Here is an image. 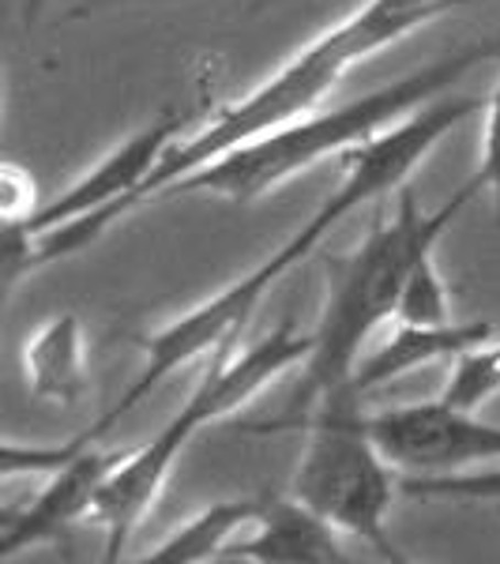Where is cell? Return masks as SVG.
Returning <instances> with one entry per match:
<instances>
[{"mask_svg": "<svg viewBox=\"0 0 500 564\" xmlns=\"http://www.w3.org/2000/svg\"><path fill=\"white\" fill-rule=\"evenodd\" d=\"M395 324L414 327H444L452 324V297L444 286V275L436 268V257H422L403 282V294L395 305Z\"/></svg>", "mask_w": 500, "mask_h": 564, "instance_id": "obj_14", "label": "cell"}, {"mask_svg": "<svg viewBox=\"0 0 500 564\" xmlns=\"http://www.w3.org/2000/svg\"><path fill=\"white\" fill-rule=\"evenodd\" d=\"M361 399L335 395L275 433L305 430V448L290 478V494L324 516L335 531L361 539L380 561L403 564L392 539V505L403 494L399 475L361 425Z\"/></svg>", "mask_w": 500, "mask_h": 564, "instance_id": "obj_6", "label": "cell"}, {"mask_svg": "<svg viewBox=\"0 0 500 564\" xmlns=\"http://www.w3.org/2000/svg\"><path fill=\"white\" fill-rule=\"evenodd\" d=\"M124 456H129V448L90 444L76 459L53 470L42 494H34L20 508H4L0 512V557H15L31 545L61 539L72 523L87 520L102 481L113 475V467Z\"/></svg>", "mask_w": 500, "mask_h": 564, "instance_id": "obj_8", "label": "cell"}, {"mask_svg": "<svg viewBox=\"0 0 500 564\" xmlns=\"http://www.w3.org/2000/svg\"><path fill=\"white\" fill-rule=\"evenodd\" d=\"M493 324L489 321H470V324H444V327H414V324H395L384 339L377 343L369 354H361L358 369L350 377L354 395H369V391L392 384V380L406 377L414 369L441 366V361H456L463 350L478 347V343L493 339Z\"/></svg>", "mask_w": 500, "mask_h": 564, "instance_id": "obj_10", "label": "cell"}, {"mask_svg": "<svg viewBox=\"0 0 500 564\" xmlns=\"http://www.w3.org/2000/svg\"><path fill=\"white\" fill-rule=\"evenodd\" d=\"M335 527L302 505L294 494L271 497L257 516L249 534L230 542L222 561H249V564H343Z\"/></svg>", "mask_w": 500, "mask_h": 564, "instance_id": "obj_9", "label": "cell"}, {"mask_svg": "<svg viewBox=\"0 0 500 564\" xmlns=\"http://www.w3.org/2000/svg\"><path fill=\"white\" fill-rule=\"evenodd\" d=\"M238 347V339L218 343L211 350V366L188 391L185 406L143 448H129V456L117 463L113 475L102 481L87 520L106 531V561H117L124 553L135 527L159 500L181 452L193 444V436L204 425L238 414L257 391H263L283 372L305 366L308 354H313V335L297 332L294 324H279L275 332H268L252 347Z\"/></svg>", "mask_w": 500, "mask_h": 564, "instance_id": "obj_5", "label": "cell"}, {"mask_svg": "<svg viewBox=\"0 0 500 564\" xmlns=\"http://www.w3.org/2000/svg\"><path fill=\"white\" fill-rule=\"evenodd\" d=\"M268 500L263 497H230L215 500V505L199 508L196 516H188L177 531H170L166 539L154 545L151 553H143V564H207L222 561V553L230 550V542L238 539L244 527L257 523Z\"/></svg>", "mask_w": 500, "mask_h": 564, "instance_id": "obj_12", "label": "cell"}, {"mask_svg": "<svg viewBox=\"0 0 500 564\" xmlns=\"http://www.w3.org/2000/svg\"><path fill=\"white\" fill-rule=\"evenodd\" d=\"M411 500H456V505H500V467L459 470V475H399Z\"/></svg>", "mask_w": 500, "mask_h": 564, "instance_id": "obj_15", "label": "cell"}, {"mask_svg": "<svg viewBox=\"0 0 500 564\" xmlns=\"http://www.w3.org/2000/svg\"><path fill=\"white\" fill-rule=\"evenodd\" d=\"M467 4H475V0H366L361 8H354L347 20L327 26L302 53L283 61L260 87H252L238 102L222 106L196 132L181 135L174 148L162 154L159 166L151 170V177L129 196L124 215L143 204H154L174 181L222 159L238 143L320 109L324 98L350 72V65L380 53L384 45H395L417 26L436 20V15L456 12V8Z\"/></svg>", "mask_w": 500, "mask_h": 564, "instance_id": "obj_3", "label": "cell"}, {"mask_svg": "<svg viewBox=\"0 0 500 564\" xmlns=\"http://www.w3.org/2000/svg\"><path fill=\"white\" fill-rule=\"evenodd\" d=\"M493 395H500V339L478 343V347L463 350L452 361V377L444 384L441 399L463 411H481Z\"/></svg>", "mask_w": 500, "mask_h": 564, "instance_id": "obj_13", "label": "cell"}, {"mask_svg": "<svg viewBox=\"0 0 500 564\" xmlns=\"http://www.w3.org/2000/svg\"><path fill=\"white\" fill-rule=\"evenodd\" d=\"M481 188L478 177H470L452 199H444L436 212H422L414 188H399L392 212L372 218L369 234L350 249L347 257L327 260V297L320 316L313 324V354L305 361L302 384L294 388V403L286 414L268 422H249V433H275L279 425L305 417L320 403L335 395H354L350 377L361 361V350L372 339L380 324L395 321V305L403 294V282L414 271V263L430 257L441 241V234L459 218L463 207Z\"/></svg>", "mask_w": 500, "mask_h": 564, "instance_id": "obj_2", "label": "cell"}, {"mask_svg": "<svg viewBox=\"0 0 500 564\" xmlns=\"http://www.w3.org/2000/svg\"><path fill=\"white\" fill-rule=\"evenodd\" d=\"M493 53H500V45L475 42L467 50L452 53V57H441L436 65H425L411 72V76H399L392 84L354 98V102H343L335 109L320 106L313 113L297 117V121L252 135L233 151H226L222 159L199 166L196 174L174 181L154 204L177 196H218L230 199V204H252V199L286 185L290 177L313 170L316 162L331 159V154L343 159L347 151L369 143L372 135L388 132L406 113H414L425 102L441 98L444 90H452L470 68H478Z\"/></svg>", "mask_w": 500, "mask_h": 564, "instance_id": "obj_4", "label": "cell"}, {"mask_svg": "<svg viewBox=\"0 0 500 564\" xmlns=\"http://www.w3.org/2000/svg\"><path fill=\"white\" fill-rule=\"evenodd\" d=\"M478 181L481 188H489L493 196V218L500 226V72H497V84L493 95L486 98V129H481V154H478Z\"/></svg>", "mask_w": 500, "mask_h": 564, "instance_id": "obj_16", "label": "cell"}, {"mask_svg": "<svg viewBox=\"0 0 500 564\" xmlns=\"http://www.w3.org/2000/svg\"><path fill=\"white\" fill-rule=\"evenodd\" d=\"M475 113H481V98H433V102H425L422 109H414L411 117H403L395 129L372 135L369 143L343 154V162H347L343 181L331 188V196L316 207V215L308 218L305 226H297L279 249H271L268 260H260L257 268L244 271L241 279H233L230 286H222L218 294L207 297V302L181 313L177 321L162 324L159 332L135 339V347L143 350L140 377H135L132 384L124 388V395L117 399L90 430L79 433L76 441L84 444V448L87 444H98L121 417H129L170 372L193 366L196 358L211 354L218 343L238 339L244 327H249L260 302L268 297V290L275 286L294 263H302L308 252L320 245L327 230H335L343 218L350 212H358V207H366L369 199L399 193V188L406 185V177L414 174L417 162H422L452 129H459V124Z\"/></svg>", "mask_w": 500, "mask_h": 564, "instance_id": "obj_1", "label": "cell"}, {"mask_svg": "<svg viewBox=\"0 0 500 564\" xmlns=\"http://www.w3.org/2000/svg\"><path fill=\"white\" fill-rule=\"evenodd\" d=\"M4 223H23V218H31L39 207H34V177L23 174L15 162H8L4 166Z\"/></svg>", "mask_w": 500, "mask_h": 564, "instance_id": "obj_17", "label": "cell"}, {"mask_svg": "<svg viewBox=\"0 0 500 564\" xmlns=\"http://www.w3.org/2000/svg\"><path fill=\"white\" fill-rule=\"evenodd\" d=\"M23 384L34 399L76 406L87 395V339L76 313L50 316L23 343Z\"/></svg>", "mask_w": 500, "mask_h": 564, "instance_id": "obj_11", "label": "cell"}, {"mask_svg": "<svg viewBox=\"0 0 500 564\" xmlns=\"http://www.w3.org/2000/svg\"><path fill=\"white\" fill-rule=\"evenodd\" d=\"M42 4H45V0H23V20H26V23H34V20H39Z\"/></svg>", "mask_w": 500, "mask_h": 564, "instance_id": "obj_18", "label": "cell"}, {"mask_svg": "<svg viewBox=\"0 0 500 564\" xmlns=\"http://www.w3.org/2000/svg\"><path fill=\"white\" fill-rule=\"evenodd\" d=\"M361 425L399 475H459L500 459V425L481 422L478 411L444 403H399L361 411Z\"/></svg>", "mask_w": 500, "mask_h": 564, "instance_id": "obj_7", "label": "cell"}, {"mask_svg": "<svg viewBox=\"0 0 500 564\" xmlns=\"http://www.w3.org/2000/svg\"><path fill=\"white\" fill-rule=\"evenodd\" d=\"M497 516H500V505H497Z\"/></svg>", "mask_w": 500, "mask_h": 564, "instance_id": "obj_19", "label": "cell"}]
</instances>
